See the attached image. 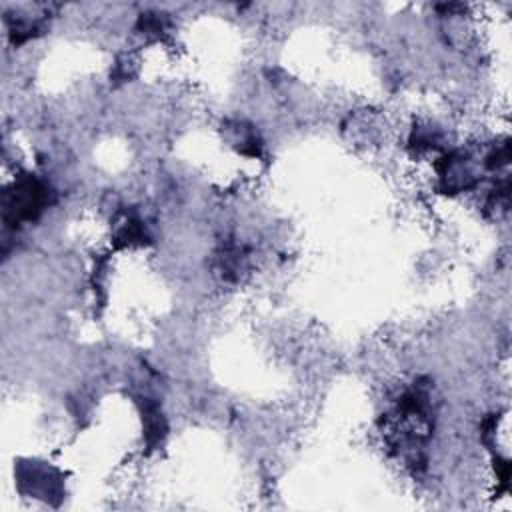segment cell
Listing matches in <instances>:
<instances>
[{"instance_id": "1", "label": "cell", "mask_w": 512, "mask_h": 512, "mask_svg": "<svg viewBox=\"0 0 512 512\" xmlns=\"http://www.w3.org/2000/svg\"><path fill=\"white\" fill-rule=\"evenodd\" d=\"M46 204L44 186L32 176H24L14 182L12 190L6 192L4 198V218L6 220H34L42 206Z\"/></svg>"}]
</instances>
